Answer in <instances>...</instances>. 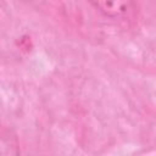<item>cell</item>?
Returning <instances> with one entry per match:
<instances>
[{
  "label": "cell",
  "instance_id": "1",
  "mask_svg": "<svg viewBox=\"0 0 156 156\" xmlns=\"http://www.w3.org/2000/svg\"><path fill=\"white\" fill-rule=\"evenodd\" d=\"M99 12L111 18H123L129 16L135 5L134 0H88Z\"/></svg>",
  "mask_w": 156,
  "mask_h": 156
},
{
  "label": "cell",
  "instance_id": "2",
  "mask_svg": "<svg viewBox=\"0 0 156 156\" xmlns=\"http://www.w3.org/2000/svg\"><path fill=\"white\" fill-rule=\"evenodd\" d=\"M1 155H16L18 154L17 150V140L15 135H11V130H5L2 129L1 133V143H0Z\"/></svg>",
  "mask_w": 156,
  "mask_h": 156
}]
</instances>
